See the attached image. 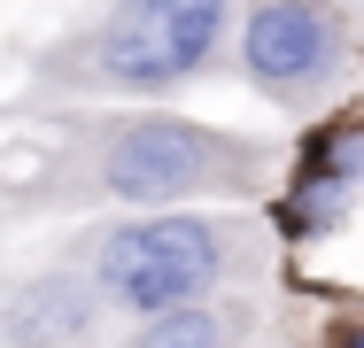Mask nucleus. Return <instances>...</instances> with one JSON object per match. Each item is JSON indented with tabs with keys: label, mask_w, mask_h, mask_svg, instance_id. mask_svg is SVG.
Listing matches in <instances>:
<instances>
[{
	"label": "nucleus",
	"mask_w": 364,
	"mask_h": 348,
	"mask_svg": "<svg viewBox=\"0 0 364 348\" xmlns=\"http://www.w3.org/2000/svg\"><path fill=\"white\" fill-rule=\"evenodd\" d=\"M0 348H109V310L55 256L0 271Z\"/></svg>",
	"instance_id": "6"
},
{
	"label": "nucleus",
	"mask_w": 364,
	"mask_h": 348,
	"mask_svg": "<svg viewBox=\"0 0 364 348\" xmlns=\"http://www.w3.org/2000/svg\"><path fill=\"white\" fill-rule=\"evenodd\" d=\"M240 0H93L23 62V116L85 101H171L232 62Z\"/></svg>",
	"instance_id": "2"
},
{
	"label": "nucleus",
	"mask_w": 364,
	"mask_h": 348,
	"mask_svg": "<svg viewBox=\"0 0 364 348\" xmlns=\"http://www.w3.org/2000/svg\"><path fill=\"white\" fill-rule=\"evenodd\" d=\"M109 348H272V302H264V286L202 294V302L132 317Z\"/></svg>",
	"instance_id": "7"
},
{
	"label": "nucleus",
	"mask_w": 364,
	"mask_h": 348,
	"mask_svg": "<svg viewBox=\"0 0 364 348\" xmlns=\"http://www.w3.org/2000/svg\"><path fill=\"white\" fill-rule=\"evenodd\" d=\"M279 139L178 116L171 101H85L47 109V132L0 155V217H124V209L264 202Z\"/></svg>",
	"instance_id": "1"
},
{
	"label": "nucleus",
	"mask_w": 364,
	"mask_h": 348,
	"mask_svg": "<svg viewBox=\"0 0 364 348\" xmlns=\"http://www.w3.org/2000/svg\"><path fill=\"white\" fill-rule=\"evenodd\" d=\"M0 232H8V217H0Z\"/></svg>",
	"instance_id": "9"
},
{
	"label": "nucleus",
	"mask_w": 364,
	"mask_h": 348,
	"mask_svg": "<svg viewBox=\"0 0 364 348\" xmlns=\"http://www.w3.org/2000/svg\"><path fill=\"white\" fill-rule=\"evenodd\" d=\"M318 348H364V325H357V310H333V317L318 325Z\"/></svg>",
	"instance_id": "8"
},
{
	"label": "nucleus",
	"mask_w": 364,
	"mask_h": 348,
	"mask_svg": "<svg viewBox=\"0 0 364 348\" xmlns=\"http://www.w3.org/2000/svg\"><path fill=\"white\" fill-rule=\"evenodd\" d=\"M357 0H240L225 77L287 116H318L357 85Z\"/></svg>",
	"instance_id": "4"
},
{
	"label": "nucleus",
	"mask_w": 364,
	"mask_h": 348,
	"mask_svg": "<svg viewBox=\"0 0 364 348\" xmlns=\"http://www.w3.org/2000/svg\"><path fill=\"white\" fill-rule=\"evenodd\" d=\"M55 263H70L93 286L109 325H132V317L202 302V294L272 286L279 240H272L264 209H240V202L232 209H124V217H85L55 248Z\"/></svg>",
	"instance_id": "3"
},
{
	"label": "nucleus",
	"mask_w": 364,
	"mask_h": 348,
	"mask_svg": "<svg viewBox=\"0 0 364 348\" xmlns=\"http://www.w3.org/2000/svg\"><path fill=\"white\" fill-rule=\"evenodd\" d=\"M357 186H364V116L349 101H333V109H318V116H302V139H294V155H279V178H272V240H302V248H318V240H333V232H349V217H357Z\"/></svg>",
	"instance_id": "5"
}]
</instances>
